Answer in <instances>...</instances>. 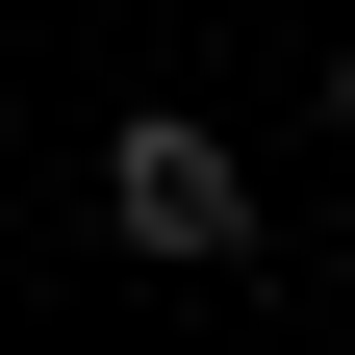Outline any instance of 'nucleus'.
<instances>
[{
  "mask_svg": "<svg viewBox=\"0 0 355 355\" xmlns=\"http://www.w3.org/2000/svg\"><path fill=\"white\" fill-rule=\"evenodd\" d=\"M102 229H127V254H254V178H229V127H203V102H153V127L102 153Z\"/></svg>",
  "mask_w": 355,
  "mask_h": 355,
  "instance_id": "nucleus-1",
  "label": "nucleus"
}]
</instances>
